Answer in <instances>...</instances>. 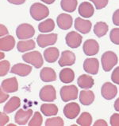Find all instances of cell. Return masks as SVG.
Listing matches in <instances>:
<instances>
[{
	"label": "cell",
	"instance_id": "4316f807",
	"mask_svg": "<svg viewBox=\"0 0 119 126\" xmlns=\"http://www.w3.org/2000/svg\"><path fill=\"white\" fill-rule=\"evenodd\" d=\"M55 28V22L51 18H48L46 20L41 22L38 25V30L41 33H49L52 32Z\"/></svg>",
	"mask_w": 119,
	"mask_h": 126
},
{
	"label": "cell",
	"instance_id": "8d00e7d4",
	"mask_svg": "<svg viewBox=\"0 0 119 126\" xmlns=\"http://www.w3.org/2000/svg\"><path fill=\"white\" fill-rule=\"evenodd\" d=\"M90 1L94 3L97 10H101L107 6L109 0H90Z\"/></svg>",
	"mask_w": 119,
	"mask_h": 126
},
{
	"label": "cell",
	"instance_id": "bcb514c9",
	"mask_svg": "<svg viewBox=\"0 0 119 126\" xmlns=\"http://www.w3.org/2000/svg\"><path fill=\"white\" fill-rule=\"evenodd\" d=\"M114 109H115V110L119 112V98H118L114 102Z\"/></svg>",
	"mask_w": 119,
	"mask_h": 126
},
{
	"label": "cell",
	"instance_id": "ee69618b",
	"mask_svg": "<svg viewBox=\"0 0 119 126\" xmlns=\"http://www.w3.org/2000/svg\"><path fill=\"white\" fill-rule=\"evenodd\" d=\"M94 126H107V123L106 122V121L100 119V120H98L95 122Z\"/></svg>",
	"mask_w": 119,
	"mask_h": 126
},
{
	"label": "cell",
	"instance_id": "cb8c5ba5",
	"mask_svg": "<svg viewBox=\"0 0 119 126\" xmlns=\"http://www.w3.org/2000/svg\"><path fill=\"white\" fill-rule=\"evenodd\" d=\"M94 83H95L94 79L92 78L91 76H88L86 74L81 75L80 77H79L77 80L78 85L81 89H91L92 86L94 85Z\"/></svg>",
	"mask_w": 119,
	"mask_h": 126
},
{
	"label": "cell",
	"instance_id": "836d02e7",
	"mask_svg": "<svg viewBox=\"0 0 119 126\" xmlns=\"http://www.w3.org/2000/svg\"><path fill=\"white\" fill-rule=\"evenodd\" d=\"M43 118L41 117V114L39 112H36L34 116L29 121V126H41L42 125Z\"/></svg>",
	"mask_w": 119,
	"mask_h": 126
},
{
	"label": "cell",
	"instance_id": "7c38bea8",
	"mask_svg": "<svg viewBox=\"0 0 119 126\" xmlns=\"http://www.w3.org/2000/svg\"><path fill=\"white\" fill-rule=\"evenodd\" d=\"M80 107L77 103L71 102L67 104L64 108V114L68 119H74L79 114Z\"/></svg>",
	"mask_w": 119,
	"mask_h": 126
},
{
	"label": "cell",
	"instance_id": "7402d4cb",
	"mask_svg": "<svg viewBox=\"0 0 119 126\" xmlns=\"http://www.w3.org/2000/svg\"><path fill=\"white\" fill-rule=\"evenodd\" d=\"M60 55L59 49L56 47H49L44 52V58L49 63H53L57 60Z\"/></svg>",
	"mask_w": 119,
	"mask_h": 126
},
{
	"label": "cell",
	"instance_id": "f1b7e54d",
	"mask_svg": "<svg viewBox=\"0 0 119 126\" xmlns=\"http://www.w3.org/2000/svg\"><path fill=\"white\" fill-rule=\"evenodd\" d=\"M41 112L46 117L49 116H55L58 112L57 106L54 104H43L41 106Z\"/></svg>",
	"mask_w": 119,
	"mask_h": 126
},
{
	"label": "cell",
	"instance_id": "f35d334b",
	"mask_svg": "<svg viewBox=\"0 0 119 126\" xmlns=\"http://www.w3.org/2000/svg\"><path fill=\"white\" fill-rule=\"evenodd\" d=\"M110 125L119 126V114L114 113L110 117Z\"/></svg>",
	"mask_w": 119,
	"mask_h": 126
},
{
	"label": "cell",
	"instance_id": "7a4b0ae2",
	"mask_svg": "<svg viewBox=\"0 0 119 126\" xmlns=\"http://www.w3.org/2000/svg\"><path fill=\"white\" fill-rule=\"evenodd\" d=\"M102 69H104L106 72H108L111 70V69L117 65L118 58L116 54L112 51H107L105 52L102 56Z\"/></svg>",
	"mask_w": 119,
	"mask_h": 126
},
{
	"label": "cell",
	"instance_id": "c3c4849f",
	"mask_svg": "<svg viewBox=\"0 0 119 126\" xmlns=\"http://www.w3.org/2000/svg\"><path fill=\"white\" fill-rule=\"evenodd\" d=\"M3 58H4V54H2V52H1V58L0 59H2Z\"/></svg>",
	"mask_w": 119,
	"mask_h": 126
},
{
	"label": "cell",
	"instance_id": "e0dca14e",
	"mask_svg": "<svg viewBox=\"0 0 119 126\" xmlns=\"http://www.w3.org/2000/svg\"><path fill=\"white\" fill-rule=\"evenodd\" d=\"M1 88L6 93H14L18 89V84L16 78H7L2 81Z\"/></svg>",
	"mask_w": 119,
	"mask_h": 126
},
{
	"label": "cell",
	"instance_id": "9a60e30c",
	"mask_svg": "<svg viewBox=\"0 0 119 126\" xmlns=\"http://www.w3.org/2000/svg\"><path fill=\"white\" fill-rule=\"evenodd\" d=\"M75 62V55L73 52L69 50H64L62 52L61 57L59 60L60 66L72 65Z\"/></svg>",
	"mask_w": 119,
	"mask_h": 126
},
{
	"label": "cell",
	"instance_id": "484cf974",
	"mask_svg": "<svg viewBox=\"0 0 119 126\" xmlns=\"http://www.w3.org/2000/svg\"><path fill=\"white\" fill-rule=\"evenodd\" d=\"M75 78V73L71 69H63L60 73V79L63 83L68 84L73 81Z\"/></svg>",
	"mask_w": 119,
	"mask_h": 126
},
{
	"label": "cell",
	"instance_id": "5b68a950",
	"mask_svg": "<svg viewBox=\"0 0 119 126\" xmlns=\"http://www.w3.org/2000/svg\"><path fill=\"white\" fill-rule=\"evenodd\" d=\"M34 34V28L28 23H22V24L19 25L16 30V35H17L18 38L21 39V40L31 38Z\"/></svg>",
	"mask_w": 119,
	"mask_h": 126
},
{
	"label": "cell",
	"instance_id": "d6986e66",
	"mask_svg": "<svg viewBox=\"0 0 119 126\" xmlns=\"http://www.w3.org/2000/svg\"><path fill=\"white\" fill-rule=\"evenodd\" d=\"M94 6L89 2H82L79 6V14L83 18H91L94 15Z\"/></svg>",
	"mask_w": 119,
	"mask_h": 126
},
{
	"label": "cell",
	"instance_id": "4fadbf2b",
	"mask_svg": "<svg viewBox=\"0 0 119 126\" xmlns=\"http://www.w3.org/2000/svg\"><path fill=\"white\" fill-rule=\"evenodd\" d=\"M84 70L90 74H97L99 69V62L97 58H87L83 62Z\"/></svg>",
	"mask_w": 119,
	"mask_h": 126
},
{
	"label": "cell",
	"instance_id": "60d3db41",
	"mask_svg": "<svg viewBox=\"0 0 119 126\" xmlns=\"http://www.w3.org/2000/svg\"><path fill=\"white\" fill-rule=\"evenodd\" d=\"M113 22L115 26H119V9H118L117 11H115L114 15H113Z\"/></svg>",
	"mask_w": 119,
	"mask_h": 126
},
{
	"label": "cell",
	"instance_id": "d590c367",
	"mask_svg": "<svg viewBox=\"0 0 119 126\" xmlns=\"http://www.w3.org/2000/svg\"><path fill=\"white\" fill-rule=\"evenodd\" d=\"M110 41L115 45H119V28H114L111 30L110 33Z\"/></svg>",
	"mask_w": 119,
	"mask_h": 126
},
{
	"label": "cell",
	"instance_id": "44dd1931",
	"mask_svg": "<svg viewBox=\"0 0 119 126\" xmlns=\"http://www.w3.org/2000/svg\"><path fill=\"white\" fill-rule=\"evenodd\" d=\"M40 78H41V81L45 82H51L56 81L57 74L52 68L45 67L41 69V73H40Z\"/></svg>",
	"mask_w": 119,
	"mask_h": 126
},
{
	"label": "cell",
	"instance_id": "603a6c76",
	"mask_svg": "<svg viewBox=\"0 0 119 126\" xmlns=\"http://www.w3.org/2000/svg\"><path fill=\"white\" fill-rule=\"evenodd\" d=\"M95 100V94L91 90H82L79 94V101L83 105H90Z\"/></svg>",
	"mask_w": 119,
	"mask_h": 126
},
{
	"label": "cell",
	"instance_id": "e575fe53",
	"mask_svg": "<svg viewBox=\"0 0 119 126\" xmlns=\"http://www.w3.org/2000/svg\"><path fill=\"white\" fill-rule=\"evenodd\" d=\"M10 70V62L6 60H2L0 62V76L3 77L8 74Z\"/></svg>",
	"mask_w": 119,
	"mask_h": 126
},
{
	"label": "cell",
	"instance_id": "74e56055",
	"mask_svg": "<svg viewBox=\"0 0 119 126\" xmlns=\"http://www.w3.org/2000/svg\"><path fill=\"white\" fill-rule=\"evenodd\" d=\"M111 80L115 84L119 85V66L114 69V70L112 73Z\"/></svg>",
	"mask_w": 119,
	"mask_h": 126
},
{
	"label": "cell",
	"instance_id": "ffe728a7",
	"mask_svg": "<svg viewBox=\"0 0 119 126\" xmlns=\"http://www.w3.org/2000/svg\"><path fill=\"white\" fill-rule=\"evenodd\" d=\"M15 46V40L13 36L7 35L0 38V49L2 51H10L14 49Z\"/></svg>",
	"mask_w": 119,
	"mask_h": 126
},
{
	"label": "cell",
	"instance_id": "b9f144b4",
	"mask_svg": "<svg viewBox=\"0 0 119 126\" xmlns=\"http://www.w3.org/2000/svg\"><path fill=\"white\" fill-rule=\"evenodd\" d=\"M8 94H6L5 91L1 88V90H0V103H3L4 101H6L8 99Z\"/></svg>",
	"mask_w": 119,
	"mask_h": 126
},
{
	"label": "cell",
	"instance_id": "d6a6232c",
	"mask_svg": "<svg viewBox=\"0 0 119 126\" xmlns=\"http://www.w3.org/2000/svg\"><path fill=\"white\" fill-rule=\"evenodd\" d=\"M64 125L63 119L60 117L48 119L45 122L46 126H63Z\"/></svg>",
	"mask_w": 119,
	"mask_h": 126
},
{
	"label": "cell",
	"instance_id": "ac0fdd59",
	"mask_svg": "<svg viewBox=\"0 0 119 126\" xmlns=\"http://www.w3.org/2000/svg\"><path fill=\"white\" fill-rule=\"evenodd\" d=\"M58 26L62 30H68L72 26V17L68 14H60L57 18Z\"/></svg>",
	"mask_w": 119,
	"mask_h": 126
},
{
	"label": "cell",
	"instance_id": "6da1fadb",
	"mask_svg": "<svg viewBox=\"0 0 119 126\" xmlns=\"http://www.w3.org/2000/svg\"><path fill=\"white\" fill-rule=\"evenodd\" d=\"M31 17L37 21H41L47 18L49 15V10L46 6L40 2L34 3L29 10Z\"/></svg>",
	"mask_w": 119,
	"mask_h": 126
},
{
	"label": "cell",
	"instance_id": "8fae6325",
	"mask_svg": "<svg viewBox=\"0 0 119 126\" xmlns=\"http://www.w3.org/2000/svg\"><path fill=\"white\" fill-rule=\"evenodd\" d=\"M32 114H33L32 109H28V110L19 109L15 114L14 117L15 122L19 125H25L28 123Z\"/></svg>",
	"mask_w": 119,
	"mask_h": 126
},
{
	"label": "cell",
	"instance_id": "ba28073f",
	"mask_svg": "<svg viewBox=\"0 0 119 126\" xmlns=\"http://www.w3.org/2000/svg\"><path fill=\"white\" fill-rule=\"evenodd\" d=\"M118 93L117 87L114 85L111 84L110 82H107L103 84L101 89L102 96L107 100H111L116 97Z\"/></svg>",
	"mask_w": 119,
	"mask_h": 126
},
{
	"label": "cell",
	"instance_id": "ab89813d",
	"mask_svg": "<svg viewBox=\"0 0 119 126\" xmlns=\"http://www.w3.org/2000/svg\"><path fill=\"white\" fill-rule=\"evenodd\" d=\"M9 121V117L4 112H1L0 113V125L1 126H3L6 125V123Z\"/></svg>",
	"mask_w": 119,
	"mask_h": 126
},
{
	"label": "cell",
	"instance_id": "1f68e13d",
	"mask_svg": "<svg viewBox=\"0 0 119 126\" xmlns=\"http://www.w3.org/2000/svg\"><path fill=\"white\" fill-rule=\"evenodd\" d=\"M92 122V117L89 112H84L77 119V124L81 126H90Z\"/></svg>",
	"mask_w": 119,
	"mask_h": 126
},
{
	"label": "cell",
	"instance_id": "5bb4252c",
	"mask_svg": "<svg viewBox=\"0 0 119 126\" xmlns=\"http://www.w3.org/2000/svg\"><path fill=\"white\" fill-rule=\"evenodd\" d=\"M91 22L89 20L77 18L75 20V28L82 34H88L91 30Z\"/></svg>",
	"mask_w": 119,
	"mask_h": 126
},
{
	"label": "cell",
	"instance_id": "3957f363",
	"mask_svg": "<svg viewBox=\"0 0 119 126\" xmlns=\"http://www.w3.org/2000/svg\"><path fill=\"white\" fill-rule=\"evenodd\" d=\"M22 59L25 62L34 65L37 69L41 68L43 65V62H44L41 54L38 51L26 53V54L22 55Z\"/></svg>",
	"mask_w": 119,
	"mask_h": 126
},
{
	"label": "cell",
	"instance_id": "f546056e",
	"mask_svg": "<svg viewBox=\"0 0 119 126\" xmlns=\"http://www.w3.org/2000/svg\"><path fill=\"white\" fill-rule=\"evenodd\" d=\"M77 0H61L60 1V6L62 10L68 13L75 11L77 7Z\"/></svg>",
	"mask_w": 119,
	"mask_h": 126
},
{
	"label": "cell",
	"instance_id": "d4e9b609",
	"mask_svg": "<svg viewBox=\"0 0 119 126\" xmlns=\"http://www.w3.org/2000/svg\"><path fill=\"white\" fill-rule=\"evenodd\" d=\"M21 105V100L18 97H12L4 106V112L6 113H11L19 108Z\"/></svg>",
	"mask_w": 119,
	"mask_h": 126
},
{
	"label": "cell",
	"instance_id": "f6af8a7d",
	"mask_svg": "<svg viewBox=\"0 0 119 126\" xmlns=\"http://www.w3.org/2000/svg\"><path fill=\"white\" fill-rule=\"evenodd\" d=\"M7 1L10 3H12V4L14 5H21L25 2V0H7Z\"/></svg>",
	"mask_w": 119,
	"mask_h": 126
},
{
	"label": "cell",
	"instance_id": "2e32d148",
	"mask_svg": "<svg viewBox=\"0 0 119 126\" xmlns=\"http://www.w3.org/2000/svg\"><path fill=\"white\" fill-rule=\"evenodd\" d=\"M32 71V67L29 65L22 64V63H18V64L14 65L11 69V74H17L20 77H25V76L29 75Z\"/></svg>",
	"mask_w": 119,
	"mask_h": 126
},
{
	"label": "cell",
	"instance_id": "8992f818",
	"mask_svg": "<svg viewBox=\"0 0 119 126\" xmlns=\"http://www.w3.org/2000/svg\"><path fill=\"white\" fill-rule=\"evenodd\" d=\"M39 97L41 100L46 102H52L57 98L56 89L52 85H45L40 91Z\"/></svg>",
	"mask_w": 119,
	"mask_h": 126
},
{
	"label": "cell",
	"instance_id": "4dcf8cb0",
	"mask_svg": "<svg viewBox=\"0 0 119 126\" xmlns=\"http://www.w3.org/2000/svg\"><path fill=\"white\" fill-rule=\"evenodd\" d=\"M108 25L104 22H98L94 26V33L98 38L103 37L108 31Z\"/></svg>",
	"mask_w": 119,
	"mask_h": 126
},
{
	"label": "cell",
	"instance_id": "52a82bcc",
	"mask_svg": "<svg viewBox=\"0 0 119 126\" xmlns=\"http://www.w3.org/2000/svg\"><path fill=\"white\" fill-rule=\"evenodd\" d=\"M57 41V34H39L37 38V45L41 48H45L48 46L54 45Z\"/></svg>",
	"mask_w": 119,
	"mask_h": 126
},
{
	"label": "cell",
	"instance_id": "7bdbcfd3",
	"mask_svg": "<svg viewBox=\"0 0 119 126\" xmlns=\"http://www.w3.org/2000/svg\"><path fill=\"white\" fill-rule=\"evenodd\" d=\"M7 34H8V31H7V29H6V27L4 25L1 24L0 25V35H1V37L6 35Z\"/></svg>",
	"mask_w": 119,
	"mask_h": 126
},
{
	"label": "cell",
	"instance_id": "9c48e42d",
	"mask_svg": "<svg viewBox=\"0 0 119 126\" xmlns=\"http://www.w3.org/2000/svg\"><path fill=\"white\" fill-rule=\"evenodd\" d=\"M82 36L75 31H71L66 35L65 40L67 45L71 48H77L82 43Z\"/></svg>",
	"mask_w": 119,
	"mask_h": 126
},
{
	"label": "cell",
	"instance_id": "83f0119b",
	"mask_svg": "<svg viewBox=\"0 0 119 126\" xmlns=\"http://www.w3.org/2000/svg\"><path fill=\"white\" fill-rule=\"evenodd\" d=\"M35 48V42L32 39L22 40L18 42L17 49L19 52H26Z\"/></svg>",
	"mask_w": 119,
	"mask_h": 126
},
{
	"label": "cell",
	"instance_id": "277c9868",
	"mask_svg": "<svg viewBox=\"0 0 119 126\" xmlns=\"http://www.w3.org/2000/svg\"><path fill=\"white\" fill-rule=\"evenodd\" d=\"M60 94L62 101L64 102L75 100L78 97V89L74 85L63 86L60 91Z\"/></svg>",
	"mask_w": 119,
	"mask_h": 126
},
{
	"label": "cell",
	"instance_id": "7dc6e473",
	"mask_svg": "<svg viewBox=\"0 0 119 126\" xmlns=\"http://www.w3.org/2000/svg\"><path fill=\"white\" fill-rule=\"evenodd\" d=\"M43 2L46 3V4H52L55 2V0H41Z\"/></svg>",
	"mask_w": 119,
	"mask_h": 126
},
{
	"label": "cell",
	"instance_id": "30bf717a",
	"mask_svg": "<svg viewBox=\"0 0 119 126\" xmlns=\"http://www.w3.org/2000/svg\"><path fill=\"white\" fill-rule=\"evenodd\" d=\"M83 49L86 55L93 56L98 54L99 50V45L95 39H88L84 42Z\"/></svg>",
	"mask_w": 119,
	"mask_h": 126
}]
</instances>
